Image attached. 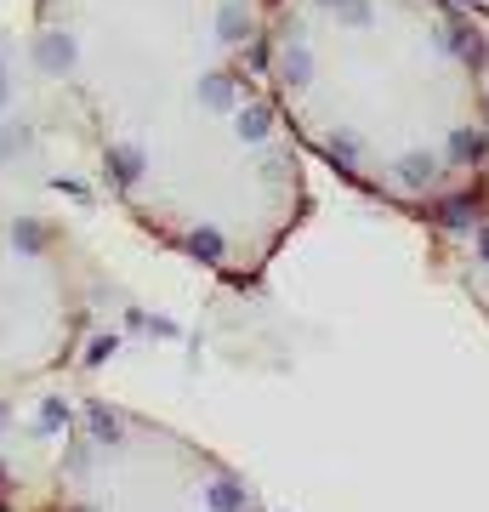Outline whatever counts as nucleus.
<instances>
[{"instance_id":"nucleus-7","label":"nucleus","mask_w":489,"mask_h":512,"mask_svg":"<svg viewBox=\"0 0 489 512\" xmlns=\"http://www.w3.org/2000/svg\"><path fill=\"white\" fill-rule=\"evenodd\" d=\"M0 512H52L46 456L23 461V456H12V450H0Z\"/></svg>"},{"instance_id":"nucleus-5","label":"nucleus","mask_w":489,"mask_h":512,"mask_svg":"<svg viewBox=\"0 0 489 512\" xmlns=\"http://www.w3.org/2000/svg\"><path fill=\"white\" fill-rule=\"evenodd\" d=\"M57 137H69L57 120L46 80L29 52V18H6L0 6V194L6 200H29L18 183H40V165L57 148Z\"/></svg>"},{"instance_id":"nucleus-2","label":"nucleus","mask_w":489,"mask_h":512,"mask_svg":"<svg viewBox=\"0 0 489 512\" xmlns=\"http://www.w3.org/2000/svg\"><path fill=\"white\" fill-rule=\"evenodd\" d=\"M262 74L302 160L410 228L489 194V0H268Z\"/></svg>"},{"instance_id":"nucleus-3","label":"nucleus","mask_w":489,"mask_h":512,"mask_svg":"<svg viewBox=\"0 0 489 512\" xmlns=\"http://www.w3.org/2000/svg\"><path fill=\"white\" fill-rule=\"evenodd\" d=\"M46 490L52 512H273L222 450L109 393L63 399Z\"/></svg>"},{"instance_id":"nucleus-1","label":"nucleus","mask_w":489,"mask_h":512,"mask_svg":"<svg viewBox=\"0 0 489 512\" xmlns=\"http://www.w3.org/2000/svg\"><path fill=\"white\" fill-rule=\"evenodd\" d=\"M268 0H23L69 143L120 217L228 291L313 217L308 160L262 74Z\"/></svg>"},{"instance_id":"nucleus-6","label":"nucleus","mask_w":489,"mask_h":512,"mask_svg":"<svg viewBox=\"0 0 489 512\" xmlns=\"http://www.w3.org/2000/svg\"><path fill=\"white\" fill-rule=\"evenodd\" d=\"M427 268L472 308V319L489 330V194L450 211L444 222L421 228Z\"/></svg>"},{"instance_id":"nucleus-4","label":"nucleus","mask_w":489,"mask_h":512,"mask_svg":"<svg viewBox=\"0 0 489 512\" xmlns=\"http://www.w3.org/2000/svg\"><path fill=\"white\" fill-rule=\"evenodd\" d=\"M109 274L69 222L0 194V410L69 382L103 348Z\"/></svg>"}]
</instances>
